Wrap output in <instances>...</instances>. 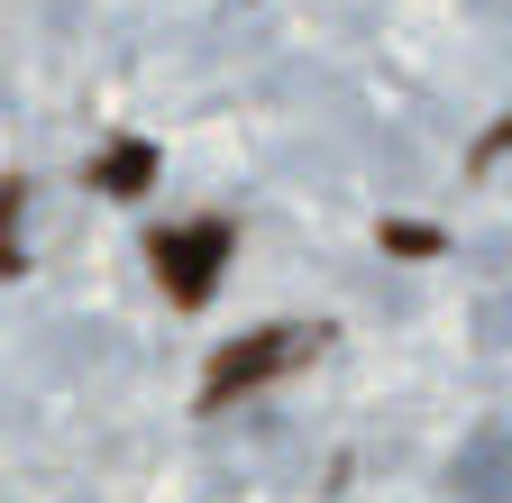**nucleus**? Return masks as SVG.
Returning <instances> with one entry per match:
<instances>
[{
	"label": "nucleus",
	"mask_w": 512,
	"mask_h": 503,
	"mask_svg": "<svg viewBox=\"0 0 512 503\" xmlns=\"http://www.w3.org/2000/svg\"><path fill=\"white\" fill-rule=\"evenodd\" d=\"M229 257H238V229L229 220H183V229H156L147 238V266H156V284H165L174 311H202L220 293V266Z\"/></svg>",
	"instance_id": "2"
},
{
	"label": "nucleus",
	"mask_w": 512,
	"mask_h": 503,
	"mask_svg": "<svg viewBox=\"0 0 512 503\" xmlns=\"http://www.w3.org/2000/svg\"><path fill=\"white\" fill-rule=\"evenodd\" d=\"M375 238H384V257H448V229H430V220H384Z\"/></svg>",
	"instance_id": "5"
},
{
	"label": "nucleus",
	"mask_w": 512,
	"mask_h": 503,
	"mask_svg": "<svg viewBox=\"0 0 512 503\" xmlns=\"http://www.w3.org/2000/svg\"><path fill=\"white\" fill-rule=\"evenodd\" d=\"M320 321H266V330H247V339H229L211 366H202V412H229L238 394H256V385H275V375H293V366H311L320 357Z\"/></svg>",
	"instance_id": "1"
},
{
	"label": "nucleus",
	"mask_w": 512,
	"mask_h": 503,
	"mask_svg": "<svg viewBox=\"0 0 512 503\" xmlns=\"http://www.w3.org/2000/svg\"><path fill=\"white\" fill-rule=\"evenodd\" d=\"M503 156H512V110H503V119H494V129H485V138H476V156H467V165H476V174H485V165H503Z\"/></svg>",
	"instance_id": "6"
},
{
	"label": "nucleus",
	"mask_w": 512,
	"mask_h": 503,
	"mask_svg": "<svg viewBox=\"0 0 512 503\" xmlns=\"http://www.w3.org/2000/svg\"><path fill=\"white\" fill-rule=\"evenodd\" d=\"M458 485H467L476 503H503V494H512V439H503V430H485V439H476V449H467V467H458Z\"/></svg>",
	"instance_id": "4"
},
{
	"label": "nucleus",
	"mask_w": 512,
	"mask_h": 503,
	"mask_svg": "<svg viewBox=\"0 0 512 503\" xmlns=\"http://www.w3.org/2000/svg\"><path fill=\"white\" fill-rule=\"evenodd\" d=\"M156 174H165V156H156L147 138H110V147H101V165H92V193L138 202V193H156Z\"/></svg>",
	"instance_id": "3"
}]
</instances>
